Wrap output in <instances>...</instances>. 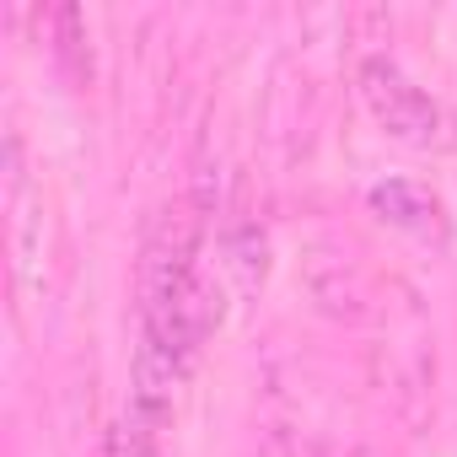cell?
<instances>
[{
	"mask_svg": "<svg viewBox=\"0 0 457 457\" xmlns=\"http://www.w3.org/2000/svg\"><path fill=\"white\" fill-rule=\"evenodd\" d=\"M361 92H366L371 119H377L393 140H403V145H425V140L436 135V124H441L436 103H430L403 71H393L387 60H366V65H361Z\"/></svg>",
	"mask_w": 457,
	"mask_h": 457,
	"instance_id": "obj_1",
	"label": "cell"
},
{
	"mask_svg": "<svg viewBox=\"0 0 457 457\" xmlns=\"http://www.w3.org/2000/svg\"><path fill=\"white\" fill-rule=\"evenodd\" d=\"M178 382H183V355H172L167 345H156V339L145 334L140 350H135V371H129V409L167 425Z\"/></svg>",
	"mask_w": 457,
	"mask_h": 457,
	"instance_id": "obj_2",
	"label": "cell"
},
{
	"mask_svg": "<svg viewBox=\"0 0 457 457\" xmlns=\"http://www.w3.org/2000/svg\"><path fill=\"white\" fill-rule=\"evenodd\" d=\"M371 210H377L387 226H403V232H420V237H430L436 226H441V204H436L420 183H409V178L377 183V188H371Z\"/></svg>",
	"mask_w": 457,
	"mask_h": 457,
	"instance_id": "obj_3",
	"label": "cell"
},
{
	"mask_svg": "<svg viewBox=\"0 0 457 457\" xmlns=\"http://www.w3.org/2000/svg\"><path fill=\"white\" fill-rule=\"evenodd\" d=\"M108 457H167L162 446V420H145V414H124L108 436Z\"/></svg>",
	"mask_w": 457,
	"mask_h": 457,
	"instance_id": "obj_4",
	"label": "cell"
},
{
	"mask_svg": "<svg viewBox=\"0 0 457 457\" xmlns=\"http://www.w3.org/2000/svg\"><path fill=\"white\" fill-rule=\"evenodd\" d=\"M232 264H237V275H243V286L253 291V286L264 280V243L253 248V232H243V237L232 243Z\"/></svg>",
	"mask_w": 457,
	"mask_h": 457,
	"instance_id": "obj_5",
	"label": "cell"
}]
</instances>
